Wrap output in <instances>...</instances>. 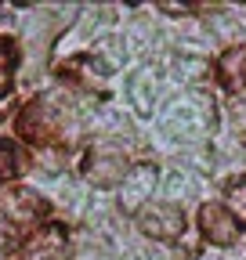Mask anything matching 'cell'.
I'll return each instance as SVG.
<instances>
[{"label":"cell","mask_w":246,"mask_h":260,"mask_svg":"<svg viewBox=\"0 0 246 260\" xmlns=\"http://www.w3.org/2000/svg\"><path fill=\"white\" fill-rule=\"evenodd\" d=\"M213 123H218V112H213V102L199 90H189L174 98V102L163 109V130L181 141V145H192L213 134Z\"/></svg>","instance_id":"1"},{"label":"cell","mask_w":246,"mask_h":260,"mask_svg":"<svg viewBox=\"0 0 246 260\" xmlns=\"http://www.w3.org/2000/svg\"><path fill=\"white\" fill-rule=\"evenodd\" d=\"M83 174L90 184H98V188H116L127 181L131 174V162L123 152L109 148V145H98V148H90L87 152V162H83Z\"/></svg>","instance_id":"2"},{"label":"cell","mask_w":246,"mask_h":260,"mask_svg":"<svg viewBox=\"0 0 246 260\" xmlns=\"http://www.w3.org/2000/svg\"><path fill=\"white\" fill-rule=\"evenodd\" d=\"M138 224H141V232L148 239H156V242H177L184 235V213L174 203H145Z\"/></svg>","instance_id":"3"},{"label":"cell","mask_w":246,"mask_h":260,"mask_svg":"<svg viewBox=\"0 0 246 260\" xmlns=\"http://www.w3.org/2000/svg\"><path fill=\"white\" fill-rule=\"evenodd\" d=\"M127 90H131V102L141 116H152V109H156V102L163 98L167 90V65L163 61H152L145 65V69H138L131 80H127Z\"/></svg>","instance_id":"4"},{"label":"cell","mask_w":246,"mask_h":260,"mask_svg":"<svg viewBox=\"0 0 246 260\" xmlns=\"http://www.w3.org/2000/svg\"><path fill=\"white\" fill-rule=\"evenodd\" d=\"M199 228L213 246H235L239 242V217L232 210H225L221 203H206L199 210Z\"/></svg>","instance_id":"5"},{"label":"cell","mask_w":246,"mask_h":260,"mask_svg":"<svg viewBox=\"0 0 246 260\" xmlns=\"http://www.w3.org/2000/svg\"><path fill=\"white\" fill-rule=\"evenodd\" d=\"M156 181H160V170L152 167V162L131 167V174H127V191H123V206H127V210H145V199L152 195Z\"/></svg>","instance_id":"6"},{"label":"cell","mask_w":246,"mask_h":260,"mask_svg":"<svg viewBox=\"0 0 246 260\" xmlns=\"http://www.w3.org/2000/svg\"><path fill=\"white\" fill-rule=\"evenodd\" d=\"M218 76L228 90H246V44L228 47L218 58Z\"/></svg>","instance_id":"7"},{"label":"cell","mask_w":246,"mask_h":260,"mask_svg":"<svg viewBox=\"0 0 246 260\" xmlns=\"http://www.w3.org/2000/svg\"><path fill=\"white\" fill-rule=\"evenodd\" d=\"M18 170H22V155H18V148H15L8 138H0V181L15 177Z\"/></svg>","instance_id":"8"},{"label":"cell","mask_w":246,"mask_h":260,"mask_svg":"<svg viewBox=\"0 0 246 260\" xmlns=\"http://www.w3.org/2000/svg\"><path fill=\"white\" fill-rule=\"evenodd\" d=\"M11 65H15V47H11V40H0V94L8 90Z\"/></svg>","instance_id":"9"}]
</instances>
